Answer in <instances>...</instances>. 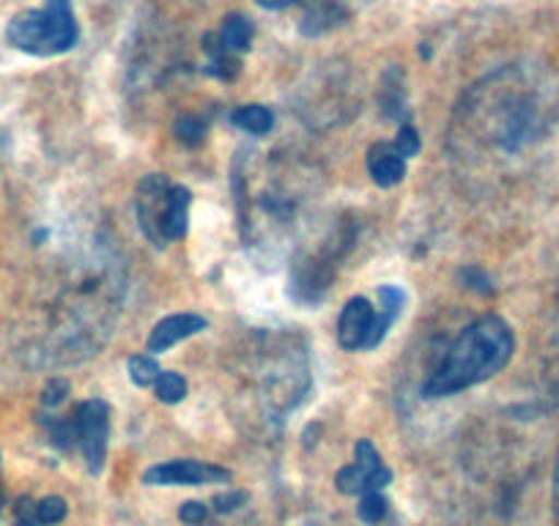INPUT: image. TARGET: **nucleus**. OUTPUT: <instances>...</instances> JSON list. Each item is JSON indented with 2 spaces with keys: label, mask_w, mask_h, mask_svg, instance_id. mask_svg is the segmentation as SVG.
<instances>
[{
  "label": "nucleus",
  "mask_w": 559,
  "mask_h": 526,
  "mask_svg": "<svg viewBox=\"0 0 559 526\" xmlns=\"http://www.w3.org/2000/svg\"><path fill=\"white\" fill-rule=\"evenodd\" d=\"M299 3H305L302 34L321 36L341 28L354 12H359V9L373 3V0H299Z\"/></svg>",
  "instance_id": "nucleus-11"
},
{
  "label": "nucleus",
  "mask_w": 559,
  "mask_h": 526,
  "mask_svg": "<svg viewBox=\"0 0 559 526\" xmlns=\"http://www.w3.org/2000/svg\"><path fill=\"white\" fill-rule=\"evenodd\" d=\"M354 464L368 475L370 491H381V488H386L392 482V471L386 469L379 450H376V444L370 439H359L357 442V447H354Z\"/></svg>",
  "instance_id": "nucleus-16"
},
{
  "label": "nucleus",
  "mask_w": 559,
  "mask_h": 526,
  "mask_svg": "<svg viewBox=\"0 0 559 526\" xmlns=\"http://www.w3.org/2000/svg\"><path fill=\"white\" fill-rule=\"evenodd\" d=\"M379 299H381V310L376 313L373 332H370L368 348H376L381 340H384V335L390 332V326L397 321L403 304H406V294H403L397 286H381L379 288Z\"/></svg>",
  "instance_id": "nucleus-15"
},
{
  "label": "nucleus",
  "mask_w": 559,
  "mask_h": 526,
  "mask_svg": "<svg viewBox=\"0 0 559 526\" xmlns=\"http://www.w3.org/2000/svg\"><path fill=\"white\" fill-rule=\"evenodd\" d=\"M159 373H163V370H159L157 359L148 357V354H134V357H129V379L138 386H143V390L157 384Z\"/></svg>",
  "instance_id": "nucleus-23"
},
{
  "label": "nucleus",
  "mask_w": 559,
  "mask_h": 526,
  "mask_svg": "<svg viewBox=\"0 0 559 526\" xmlns=\"http://www.w3.org/2000/svg\"><path fill=\"white\" fill-rule=\"evenodd\" d=\"M335 486H337V491L346 493V497H365V493H370L368 475H365L357 464L343 466L335 477Z\"/></svg>",
  "instance_id": "nucleus-24"
},
{
  "label": "nucleus",
  "mask_w": 559,
  "mask_h": 526,
  "mask_svg": "<svg viewBox=\"0 0 559 526\" xmlns=\"http://www.w3.org/2000/svg\"><path fill=\"white\" fill-rule=\"evenodd\" d=\"M513 351L515 337L508 321H502L499 315H480L466 324L461 335L450 343L437 368L428 373L423 395L448 398V395H459L469 386L483 384L499 370H504Z\"/></svg>",
  "instance_id": "nucleus-4"
},
{
  "label": "nucleus",
  "mask_w": 559,
  "mask_h": 526,
  "mask_svg": "<svg viewBox=\"0 0 559 526\" xmlns=\"http://www.w3.org/2000/svg\"><path fill=\"white\" fill-rule=\"evenodd\" d=\"M316 192L313 176L299 159L241 152L234 159V203L245 244L258 258L294 252Z\"/></svg>",
  "instance_id": "nucleus-3"
},
{
  "label": "nucleus",
  "mask_w": 559,
  "mask_h": 526,
  "mask_svg": "<svg viewBox=\"0 0 559 526\" xmlns=\"http://www.w3.org/2000/svg\"><path fill=\"white\" fill-rule=\"evenodd\" d=\"M203 330H206V319H201V315L195 313L168 315V319H163L157 326H154L152 335H148L146 348L152 354H163L168 351V348H174L176 343L187 340V337L198 335V332Z\"/></svg>",
  "instance_id": "nucleus-13"
},
{
  "label": "nucleus",
  "mask_w": 559,
  "mask_h": 526,
  "mask_svg": "<svg viewBox=\"0 0 559 526\" xmlns=\"http://www.w3.org/2000/svg\"><path fill=\"white\" fill-rule=\"evenodd\" d=\"M78 444L91 475H102L107 458V439H110V406L99 398H91L72 411Z\"/></svg>",
  "instance_id": "nucleus-9"
},
{
  "label": "nucleus",
  "mask_w": 559,
  "mask_h": 526,
  "mask_svg": "<svg viewBox=\"0 0 559 526\" xmlns=\"http://www.w3.org/2000/svg\"><path fill=\"white\" fill-rule=\"evenodd\" d=\"M368 174L376 184L390 190V187L401 184L406 176V159L390 143H373L368 148Z\"/></svg>",
  "instance_id": "nucleus-14"
},
{
  "label": "nucleus",
  "mask_w": 559,
  "mask_h": 526,
  "mask_svg": "<svg viewBox=\"0 0 559 526\" xmlns=\"http://www.w3.org/2000/svg\"><path fill=\"white\" fill-rule=\"evenodd\" d=\"M174 135L190 148L201 146V143L206 141V135H209V121L203 116H198V112L181 116L179 121H176V127H174Z\"/></svg>",
  "instance_id": "nucleus-20"
},
{
  "label": "nucleus",
  "mask_w": 559,
  "mask_h": 526,
  "mask_svg": "<svg viewBox=\"0 0 559 526\" xmlns=\"http://www.w3.org/2000/svg\"><path fill=\"white\" fill-rule=\"evenodd\" d=\"M461 283L475 294H493L491 280H488L486 272L477 270V266H466V270L461 272Z\"/></svg>",
  "instance_id": "nucleus-29"
},
{
  "label": "nucleus",
  "mask_w": 559,
  "mask_h": 526,
  "mask_svg": "<svg viewBox=\"0 0 559 526\" xmlns=\"http://www.w3.org/2000/svg\"><path fill=\"white\" fill-rule=\"evenodd\" d=\"M148 486H209V482H228L230 471L217 464L203 461H168V464L152 466L143 475Z\"/></svg>",
  "instance_id": "nucleus-10"
},
{
  "label": "nucleus",
  "mask_w": 559,
  "mask_h": 526,
  "mask_svg": "<svg viewBox=\"0 0 559 526\" xmlns=\"http://www.w3.org/2000/svg\"><path fill=\"white\" fill-rule=\"evenodd\" d=\"M67 513L69 507L61 497H47L41 499V502H36V524H61V521L67 518Z\"/></svg>",
  "instance_id": "nucleus-25"
},
{
  "label": "nucleus",
  "mask_w": 559,
  "mask_h": 526,
  "mask_svg": "<svg viewBox=\"0 0 559 526\" xmlns=\"http://www.w3.org/2000/svg\"><path fill=\"white\" fill-rule=\"evenodd\" d=\"M386 77H390V85L381 88V110H384V116L392 118V121H406L408 118L406 91H403L401 83H392L390 72H386Z\"/></svg>",
  "instance_id": "nucleus-21"
},
{
  "label": "nucleus",
  "mask_w": 559,
  "mask_h": 526,
  "mask_svg": "<svg viewBox=\"0 0 559 526\" xmlns=\"http://www.w3.org/2000/svg\"><path fill=\"white\" fill-rule=\"evenodd\" d=\"M376 321V308L365 297L348 299L346 308L341 310V319H337V343L346 351H359V348H368L370 332H373Z\"/></svg>",
  "instance_id": "nucleus-12"
},
{
  "label": "nucleus",
  "mask_w": 559,
  "mask_h": 526,
  "mask_svg": "<svg viewBox=\"0 0 559 526\" xmlns=\"http://www.w3.org/2000/svg\"><path fill=\"white\" fill-rule=\"evenodd\" d=\"M67 395H69V381L50 379L45 390H41V404H45L47 409H56V406H61L63 401H67Z\"/></svg>",
  "instance_id": "nucleus-28"
},
{
  "label": "nucleus",
  "mask_w": 559,
  "mask_h": 526,
  "mask_svg": "<svg viewBox=\"0 0 559 526\" xmlns=\"http://www.w3.org/2000/svg\"><path fill=\"white\" fill-rule=\"evenodd\" d=\"M9 45L36 58H50L69 52L80 39L69 0H47V7L28 9L9 23Z\"/></svg>",
  "instance_id": "nucleus-7"
},
{
  "label": "nucleus",
  "mask_w": 559,
  "mask_h": 526,
  "mask_svg": "<svg viewBox=\"0 0 559 526\" xmlns=\"http://www.w3.org/2000/svg\"><path fill=\"white\" fill-rule=\"evenodd\" d=\"M123 286L121 258L110 244L94 239V247L80 252L61 275L36 354L52 364H67L99 351L121 313Z\"/></svg>",
  "instance_id": "nucleus-2"
},
{
  "label": "nucleus",
  "mask_w": 559,
  "mask_h": 526,
  "mask_svg": "<svg viewBox=\"0 0 559 526\" xmlns=\"http://www.w3.org/2000/svg\"><path fill=\"white\" fill-rule=\"evenodd\" d=\"M230 121H234L239 129H245V132H250V135H258V138L266 135V132H272V127H274L272 110L263 105L236 107V110L230 112Z\"/></svg>",
  "instance_id": "nucleus-18"
},
{
  "label": "nucleus",
  "mask_w": 559,
  "mask_h": 526,
  "mask_svg": "<svg viewBox=\"0 0 559 526\" xmlns=\"http://www.w3.org/2000/svg\"><path fill=\"white\" fill-rule=\"evenodd\" d=\"M247 493L245 491H230V493H219V497H214V513H234V510H239L241 504L247 502Z\"/></svg>",
  "instance_id": "nucleus-31"
},
{
  "label": "nucleus",
  "mask_w": 559,
  "mask_h": 526,
  "mask_svg": "<svg viewBox=\"0 0 559 526\" xmlns=\"http://www.w3.org/2000/svg\"><path fill=\"white\" fill-rule=\"evenodd\" d=\"M179 518L190 526H201V524H206L209 507L203 502H185L179 510Z\"/></svg>",
  "instance_id": "nucleus-30"
},
{
  "label": "nucleus",
  "mask_w": 559,
  "mask_h": 526,
  "mask_svg": "<svg viewBox=\"0 0 559 526\" xmlns=\"http://www.w3.org/2000/svg\"><path fill=\"white\" fill-rule=\"evenodd\" d=\"M299 3V0H258V7L269 9V12H280V9H288Z\"/></svg>",
  "instance_id": "nucleus-33"
},
{
  "label": "nucleus",
  "mask_w": 559,
  "mask_h": 526,
  "mask_svg": "<svg viewBox=\"0 0 559 526\" xmlns=\"http://www.w3.org/2000/svg\"><path fill=\"white\" fill-rule=\"evenodd\" d=\"M551 510H554V524L559 526V455L554 464V482H551Z\"/></svg>",
  "instance_id": "nucleus-32"
},
{
  "label": "nucleus",
  "mask_w": 559,
  "mask_h": 526,
  "mask_svg": "<svg viewBox=\"0 0 559 526\" xmlns=\"http://www.w3.org/2000/svg\"><path fill=\"white\" fill-rule=\"evenodd\" d=\"M174 187L163 174H152L140 181L138 198V223L143 236L152 241L154 247L170 244L168 239V217H170V201H174Z\"/></svg>",
  "instance_id": "nucleus-8"
},
{
  "label": "nucleus",
  "mask_w": 559,
  "mask_h": 526,
  "mask_svg": "<svg viewBox=\"0 0 559 526\" xmlns=\"http://www.w3.org/2000/svg\"><path fill=\"white\" fill-rule=\"evenodd\" d=\"M190 203H192L190 190L181 184H176L174 201H170V217H168V239L170 241H179L187 236V228H190Z\"/></svg>",
  "instance_id": "nucleus-19"
},
{
  "label": "nucleus",
  "mask_w": 559,
  "mask_h": 526,
  "mask_svg": "<svg viewBox=\"0 0 559 526\" xmlns=\"http://www.w3.org/2000/svg\"><path fill=\"white\" fill-rule=\"evenodd\" d=\"M551 381L559 390V330H557V343H554V357H551Z\"/></svg>",
  "instance_id": "nucleus-34"
},
{
  "label": "nucleus",
  "mask_w": 559,
  "mask_h": 526,
  "mask_svg": "<svg viewBox=\"0 0 559 526\" xmlns=\"http://www.w3.org/2000/svg\"><path fill=\"white\" fill-rule=\"evenodd\" d=\"M357 513L365 524H379V521H384L386 515V499L381 497L379 491L365 493V497H359Z\"/></svg>",
  "instance_id": "nucleus-26"
},
{
  "label": "nucleus",
  "mask_w": 559,
  "mask_h": 526,
  "mask_svg": "<svg viewBox=\"0 0 559 526\" xmlns=\"http://www.w3.org/2000/svg\"><path fill=\"white\" fill-rule=\"evenodd\" d=\"M392 146H395V152L401 154L403 159L417 157L419 148H423V143H419V132L412 127V123H403L401 132H397V138H395V143H392Z\"/></svg>",
  "instance_id": "nucleus-27"
},
{
  "label": "nucleus",
  "mask_w": 559,
  "mask_h": 526,
  "mask_svg": "<svg viewBox=\"0 0 559 526\" xmlns=\"http://www.w3.org/2000/svg\"><path fill=\"white\" fill-rule=\"evenodd\" d=\"M559 121V77L537 61L499 67L472 83L450 121L459 157H515L537 146Z\"/></svg>",
  "instance_id": "nucleus-1"
},
{
  "label": "nucleus",
  "mask_w": 559,
  "mask_h": 526,
  "mask_svg": "<svg viewBox=\"0 0 559 526\" xmlns=\"http://www.w3.org/2000/svg\"><path fill=\"white\" fill-rule=\"evenodd\" d=\"M252 36H255V28H252L250 20L241 17V14H230V17H225L217 39L228 52H245L250 47Z\"/></svg>",
  "instance_id": "nucleus-17"
},
{
  "label": "nucleus",
  "mask_w": 559,
  "mask_h": 526,
  "mask_svg": "<svg viewBox=\"0 0 559 526\" xmlns=\"http://www.w3.org/2000/svg\"><path fill=\"white\" fill-rule=\"evenodd\" d=\"M252 392H258V406L274 420H283L299 406L310 384L305 346L288 335L258 337L255 357L250 359Z\"/></svg>",
  "instance_id": "nucleus-5"
},
{
  "label": "nucleus",
  "mask_w": 559,
  "mask_h": 526,
  "mask_svg": "<svg viewBox=\"0 0 559 526\" xmlns=\"http://www.w3.org/2000/svg\"><path fill=\"white\" fill-rule=\"evenodd\" d=\"M354 244V223L352 219H337L332 223L319 239L302 241L294 250L292 275H288V288L297 302L316 304L330 291L332 280L337 275L343 258L348 255Z\"/></svg>",
  "instance_id": "nucleus-6"
},
{
  "label": "nucleus",
  "mask_w": 559,
  "mask_h": 526,
  "mask_svg": "<svg viewBox=\"0 0 559 526\" xmlns=\"http://www.w3.org/2000/svg\"><path fill=\"white\" fill-rule=\"evenodd\" d=\"M154 392H157V398L163 401V404H168V406L181 404V401L187 398L185 375L174 373V370H163L157 379V384H154Z\"/></svg>",
  "instance_id": "nucleus-22"
}]
</instances>
